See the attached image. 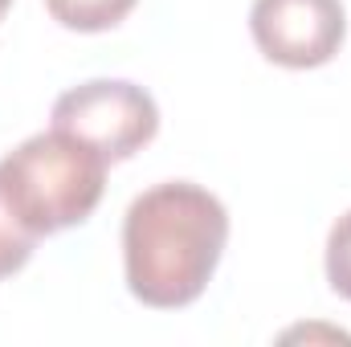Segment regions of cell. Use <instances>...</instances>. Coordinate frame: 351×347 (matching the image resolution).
<instances>
[{
  "instance_id": "5",
  "label": "cell",
  "mask_w": 351,
  "mask_h": 347,
  "mask_svg": "<svg viewBox=\"0 0 351 347\" xmlns=\"http://www.w3.org/2000/svg\"><path fill=\"white\" fill-rule=\"evenodd\" d=\"M139 0H45L49 16L70 33H106L135 12Z\"/></svg>"
},
{
  "instance_id": "7",
  "label": "cell",
  "mask_w": 351,
  "mask_h": 347,
  "mask_svg": "<svg viewBox=\"0 0 351 347\" xmlns=\"http://www.w3.org/2000/svg\"><path fill=\"white\" fill-rule=\"evenodd\" d=\"M33 246H37V237L12 217V208L0 200V282L4 278H12L16 270H25V261L33 258Z\"/></svg>"
},
{
  "instance_id": "4",
  "label": "cell",
  "mask_w": 351,
  "mask_h": 347,
  "mask_svg": "<svg viewBox=\"0 0 351 347\" xmlns=\"http://www.w3.org/2000/svg\"><path fill=\"white\" fill-rule=\"evenodd\" d=\"M250 33L265 62L282 70L327 66L348 37L343 0H254Z\"/></svg>"
},
{
  "instance_id": "6",
  "label": "cell",
  "mask_w": 351,
  "mask_h": 347,
  "mask_svg": "<svg viewBox=\"0 0 351 347\" xmlns=\"http://www.w3.org/2000/svg\"><path fill=\"white\" fill-rule=\"evenodd\" d=\"M323 265H327V282H331V290L351 302V208L331 225V233H327Z\"/></svg>"
},
{
  "instance_id": "8",
  "label": "cell",
  "mask_w": 351,
  "mask_h": 347,
  "mask_svg": "<svg viewBox=\"0 0 351 347\" xmlns=\"http://www.w3.org/2000/svg\"><path fill=\"white\" fill-rule=\"evenodd\" d=\"M8 8H12V0H0V21L8 16Z\"/></svg>"
},
{
  "instance_id": "1",
  "label": "cell",
  "mask_w": 351,
  "mask_h": 347,
  "mask_svg": "<svg viewBox=\"0 0 351 347\" xmlns=\"http://www.w3.org/2000/svg\"><path fill=\"white\" fill-rule=\"evenodd\" d=\"M225 246L229 213L208 188L192 180L156 184L123 217L127 290L152 311H180L208 290Z\"/></svg>"
},
{
  "instance_id": "3",
  "label": "cell",
  "mask_w": 351,
  "mask_h": 347,
  "mask_svg": "<svg viewBox=\"0 0 351 347\" xmlns=\"http://www.w3.org/2000/svg\"><path fill=\"white\" fill-rule=\"evenodd\" d=\"M53 127L78 135L110 164H123L160 135V106L127 78H94L53 102Z\"/></svg>"
},
{
  "instance_id": "2",
  "label": "cell",
  "mask_w": 351,
  "mask_h": 347,
  "mask_svg": "<svg viewBox=\"0 0 351 347\" xmlns=\"http://www.w3.org/2000/svg\"><path fill=\"white\" fill-rule=\"evenodd\" d=\"M110 160L70 131H41L0 160V200L41 241L86 225L106 192Z\"/></svg>"
}]
</instances>
